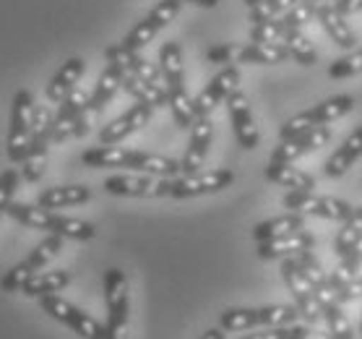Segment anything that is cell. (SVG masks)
Here are the masks:
<instances>
[{"label": "cell", "instance_id": "cell-1", "mask_svg": "<svg viewBox=\"0 0 362 339\" xmlns=\"http://www.w3.org/2000/svg\"><path fill=\"white\" fill-rule=\"evenodd\" d=\"M81 162L91 170H107V167H125L133 173L157 175V178H175L182 173L180 159H170L162 154H151V151H136L123 149V146H94L81 154Z\"/></svg>", "mask_w": 362, "mask_h": 339}, {"label": "cell", "instance_id": "cell-2", "mask_svg": "<svg viewBox=\"0 0 362 339\" xmlns=\"http://www.w3.org/2000/svg\"><path fill=\"white\" fill-rule=\"evenodd\" d=\"M159 71L167 86V108L180 128H193L196 108L185 89V71H182V50L177 42H165L159 47Z\"/></svg>", "mask_w": 362, "mask_h": 339}, {"label": "cell", "instance_id": "cell-3", "mask_svg": "<svg viewBox=\"0 0 362 339\" xmlns=\"http://www.w3.org/2000/svg\"><path fill=\"white\" fill-rule=\"evenodd\" d=\"M8 217L24 227L45 230L47 235H60L66 240H91L97 235V227L91 222H83L76 217H63L58 212L37 207V204H16L13 201L8 207Z\"/></svg>", "mask_w": 362, "mask_h": 339}, {"label": "cell", "instance_id": "cell-4", "mask_svg": "<svg viewBox=\"0 0 362 339\" xmlns=\"http://www.w3.org/2000/svg\"><path fill=\"white\" fill-rule=\"evenodd\" d=\"M300 321L295 306H261V308H227L219 316L224 331H250L255 326H292Z\"/></svg>", "mask_w": 362, "mask_h": 339}, {"label": "cell", "instance_id": "cell-5", "mask_svg": "<svg viewBox=\"0 0 362 339\" xmlns=\"http://www.w3.org/2000/svg\"><path fill=\"white\" fill-rule=\"evenodd\" d=\"M354 108V97L352 94H337V97H329V100L318 102L310 110H303L297 113L295 117H289L287 123L279 128V139H292L297 133L310 131V128H318V125H329L331 120H339L344 117L346 113H352Z\"/></svg>", "mask_w": 362, "mask_h": 339}, {"label": "cell", "instance_id": "cell-6", "mask_svg": "<svg viewBox=\"0 0 362 339\" xmlns=\"http://www.w3.org/2000/svg\"><path fill=\"white\" fill-rule=\"evenodd\" d=\"M63 240L66 238H60V235H47V238H42L24 261H18L16 266H11L8 272L3 274L0 287L6 289V292H21L24 285L32 280L34 274H40L52 258H58V253L63 251Z\"/></svg>", "mask_w": 362, "mask_h": 339}, {"label": "cell", "instance_id": "cell-7", "mask_svg": "<svg viewBox=\"0 0 362 339\" xmlns=\"http://www.w3.org/2000/svg\"><path fill=\"white\" fill-rule=\"evenodd\" d=\"M34 131V97L29 89H18L13 94V108H11V128H8V159L21 165L32 144Z\"/></svg>", "mask_w": 362, "mask_h": 339}, {"label": "cell", "instance_id": "cell-8", "mask_svg": "<svg viewBox=\"0 0 362 339\" xmlns=\"http://www.w3.org/2000/svg\"><path fill=\"white\" fill-rule=\"evenodd\" d=\"M86 102H89V94L78 89H74L60 102L52 117V144H63L68 139H78L89 133L94 120L86 115Z\"/></svg>", "mask_w": 362, "mask_h": 339}, {"label": "cell", "instance_id": "cell-9", "mask_svg": "<svg viewBox=\"0 0 362 339\" xmlns=\"http://www.w3.org/2000/svg\"><path fill=\"white\" fill-rule=\"evenodd\" d=\"M37 300H40L42 311H45L49 318H55V321H60L63 326L74 329L81 339H105L107 337L105 326H102L97 318H91L89 314H83L81 308H76L74 303H68L66 298H60L58 292L42 295V298H37Z\"/></svg>", "mask_w": 362, "mask_h": 339}, {"label": "cell", "instance_id": "cell-10", "mask_svg": "<svg viewBox=\"0 0 362 339\" xmlns=\"http://www.w3.org/2000/svg\"><path fill=\"white\" fill-rule=\"evenodd\" d=\"M284 207L305 217H321L331 222H344L354 212L349 201L337 196H315V190H289L284 196Z\"/></svg>", "mask_w": 362, "mask_h": 339}, {"label": "cell", "instance_id": "cell-11", "mask_svg": "<svg viewBox=\"0 0 362 339\" xmlns=\"http://www.w3.org/2000/svg\"><path fill=\"white\" fill-rule=\"evenodd\" d=\"M175 178H157V175H110L102 188L112 196L128 199H173Z\"/></svg>", "mask_w": 362, "mask_h": 339}, {"label": "cell", "instance_id": "cell-12", "mask_svg": "<svg viewBox=\"0 0 362 339\" xmlns=\"http://www.w3.org/2000/svg\"><path fill=\"white\" fill-rule=\"evenodd\" d=\"M105 306H107V323L105 339H125V326H128V280L120 269H107L105 272Z\"/></svg>", "mask_w": 362, "mask_h": 339}, {"label": "cell", "instance_id": "cell-13", "mask_svg": "<svg viewBox=\"0 0 362 339\" xmlns=\"http://www.w3.org/2000/svg\"><path fill=\"white\" fill-rule=\"evenodd\" d=\"M180 6H182L180 0H159L157 6L148 11L146 16L141 18L131 32L125 34L120 45L128 47V50H136V52L144 50L148 42L154 40V37H157V34L162 32V29H165V26L170 24L177 13H180Z\"/></svg>", "mask_w": 362, "mask_h": 339}, {"label": "cell", "instance_id": "cell-14", "mask_svg": "<svg viewBox=\"0 0 362 339\" xmlns=\"http://www.w3.org/2000/svg\"><path fill=\"white\" fill-rule=\"evenodd\" d=\"M281 277H284V285L292 292V300H295V308L300 311V318L305 323H318L323 318L321 303L315 298L310 282L305 280V274L300 272V266L295 264V258H281Z\"/></svg>", "mask_w": 362, "mask_h": 339}, {"label": "cell", "instance_id": "cell-15", "mask_svg": "<svg viewBox=\"0 0 362 339\" xmlns=\"http://www.w3.org/2000/svg\"><path fill=\"white\" fill-rule=\"evenodd\" d=\"M235 183V173L216 167V170H206V173L182 175L173 180V199H198V196H209V193H219V190L230 188Z\"/></svg>", "mask_w": 362, "mask_h": 339}, {"label": "cell", "instance_id": "cell-16", "mask_svg": "<svg viewBox=\"0 0 362 339\" xmlns=\"http://www.w3.org/2000/svg\"><path fill=\"white\" fill-rule=\"evenodd\" d=\"M224 105H227V113H230L232 133H235L238 144L245 151L255 149V146L261 144V133H258V125H255L253 110H250V102H247L245 91L235 89L230 97H227Z\"/></svg>", "mask_w": 362, "mask_h": 339}, {"label": "cell", "instance_id": "cell-17", "mask_svg": "<svg viewBox=\"0 0 362 339\" xmlns=\"http://www.w3.org/2000/svg\"><path fill=\"white\" fill-rule=\"evenodd\" d=\"M235 89H240V71H238V66L222 68V71H219V74H216L214 79H211V81H209L204 89H201V94H198L196 100H193L196 117L211 115V113H214L219 105H224V102H227V97H230Z\"/></svg>", "mask_w": 362, "mask_h": 339}, {"label": "cell", "instance_id": "cell-18", "mask_svg": "<svg viewBox=\"0 0 362 339\" xmlns=\"http://www.w3.org/2000/svg\"><path fill=\"white\" fill-rule=\"evenodd\" d=\"M329 141H331L329 125H318V128L297 133L292 139H281L279 144H276V149L272 151V162H295V159L326 146Z\"/></svg>", "mask_w": 362, "mask_h": 339}, {"label": "cell", "instance_id": "cell-19", "mask_svg": "<svg viewBox=\"0 0 362 339\" xmlns=\"http://www.w3.org/2000/svg\"><path fill=\"white\" fill-rule=\"evenodd\" d=\"M151 113H154V108L146 105V102L131 105V110H125L123 115L115 117L112 123H107L99 131V144H102V146H115V144H120V141L128 139L131 133L141 131V128L151 120Z\"/></svg>", "mask_w": 362, "mask_h": 339}, {"label": "cell", "instance_id": "cell-20", "mask_svg": "<svg viewBox=\"0 0 362 339\" xmlns=\"http://www.w3.org/2000/svg\"><path fill=\"white\" fill-rule=\"evenodd\" d=\"M105 60H107V66H105L97 86H94V91L89 94V102H86V115H89L91 120L107 108L110 102L115 100L117 91L123 89V63L117 58H112V55H105Z\"/></svg>", "mask_w": 362, "mask_h": 339}, {"label": "cell", "instance_id": "cell-21", "mask_svg": "<svg viewBox=\"0 0 362 339\" xmlns=\"http://www.w3.org/2000/svg\"><path fill=\"white\" fill-rule=\"evenodd\" d=\"M211 139H214V123H211V115L196 117V123H193V128H190L188 149H185V154H182V159H180L182 175H193L204 167L209 146H211Z\"/></svg>", "mask_w": 362, "mask_h": 339}, {"label": "cell", "instance_id": "cell-22", "mask_svg": "<svg viewBox=\"0 0 362 339\" xmlns=\"http://www.w3.org/2000/svg\"><path fill=\"white\" fill-rule=\"evenodd\" d=\"M310 13H313V21H318L326 29V34L339 47H344L349 52L357 50V34L346 24V16L337 8V3H315V6H310Z\"/></svg>", "mask_w": 362, "mask_h": 339}, {"label": "cell", "instance_id": "cell-23", "mask_svg": "<svg viewBox=\"0 0 362 339\" xmlns=\"http://www.w3.org/2000/svg\"><path fill=\"white\" fill-rule=\"evenodd\" d=\"M315 238L308 230L292 232V235H281V238L264 240V243H255V253L264 258V261H276V258H295L303 251H313Z\"/></svg>", "mask_w": 362, "mask_h": 339}, {"label": "cell", "instance_id": "cell-24", "mask_svg": "<svg viewBox=\"0 0 362 339\" xmlns=\"http://www.w3.org/2000/svg\"><path fill=\"white\" fill-rule=\"evenodd\" d=\"M292 60L289 50L279 42H243L235 50V63H250V66H276Z\"/></svg>", "mask_w": 362, "mask_h": 339}, {"label": "cell", "instance_id": "cell-25", "mask_svg": "<svg viewBox=\"0 0 362 339\" xmlns=\"http://www.w3.org/2000/svg\"><path fill=\"white\" fill-rule=\"evenodd\" d=\"M89 199H91V188H86V185H52V188L40 190L37 207L58 212V209H68V207H81Z\"/></svg>", "mask_w": 362, "mask_h": 339}, {"label": "cell", "instance_id": "cell-26", "mask_svg": "<svg viewBox=\"0 0 362 339\" xmlns=\"http://www.w3.org/2000/svg\"><path fill=\"white\" fill-rule=\"evenodd\" d=\"M266 180L279 185V188L289 190H315V178L310 173H305L292 162H269L266 165Z\"/></svg>", "mask_w": 362, "mask_h": 339}, {"label": "cell", "instance_id": "cell-27", "mask_svg": "<svg viewBox=\"0 0 362 339\" xmlns=\"http://www.w3.org/2000/svg\"><path fill=\"white\" fill-rule=\"evenodd\" d=\"M81 74H83V60L81 58H68L66 63L60 66L58 74L52 76V81L47 84V89H45L47 102L60 105V102L66 100L68 94L76 89V84H78Z\"/></svg>", "mask_w": 362, "mask_h": 339}, {"label": "cell", "instance_id": "cell-28", "mask_svg": "<svg viewBox=\"0 0 362 339\" xmlns=\"http://www.w3.org/2000/svg\"><path fill=\"white\" fill-rule=\"evenodd\" d=\"M360 157H362V125L354 128L344 139V144L329 157V162H326V175H329V178H341V175L349 173V167Z\"/></svg>", "mask_w": 362, "mask_h": 339}, {"label": "cell", "instance_id": "cell-29", "mask_svg": "<svg viewBox=\"0 0 362 339\" xmlns=\"http://www.w3.org/2000/svg\"><path fill=\"white\" fill-rule=\"evenodd\" d=\"M305 230V214H297V212H289V214L272 217V219H264L253 227V240L255 243H264V240L281 238V235H292V232Z\"/></svg>", "mask_w": 362, "mask_h": 339}, {"label": "cell", "instance_id": "cell-30", "mask_svg": "<svg viewBox=\"0 0 362 339\" xmlns=\"http://www.w3.org/2000/svg\"><path fill=\"white\" fill-rule=\"evenodd\" d=\"M362 243V207H354L352 217L341 222V230L334 238V253L337 258H346Z\"/></svg>", "mask_w": 362, "mask_h": 339}, {"label": "cell", "instance_id": "cell-31", "mask_svg": "<svg viewBox=\"0 0 362 339\" xmlns=\"http://www.w3.org/2000/svg\"><path fill=\"white\" fill-rule=\"evenodd\" d=\"M68 285H71V272H66V269H60V272H40L26 282L21 292L29 295V298H42V295L60 292V289L68 287Z\"/></svg>", "mask_w": 362, "mask_h": 339}, {"label": "cell", "instance_id": "cell-32", "mask_svg": "<svg viewBox=\"0 0 362 339\" xmlns=\"http://www.w3.org/2000/svg\"><path fill=\"white\" fill-rule=\"evenodd\" d=\"M315 3H337V0H261L255 8H250V24H264L272 18L287 13L297 6H315Z\"/></svg>", "mask_w": 362, "mask_h": 339}, {"label": "cell", "instance_id": "cell-33", "mask_svg": "<svg viewBox=\"0 0 362 339\" xmlns=\"http://www.w3.org/2000/svg\"><path fill=\"white\" fill-rule=\"evenodd\" d=\"M344 303H329V306H323V321H326V326L331 329V334L337 339H354L357 334H354V326L349 323V318H346L344 314Z\"/></svg>", "mask_w": 362, "mask_h": 339}, {"label": "cell", "instance_id": "cell-34", "mask_svg": "<svg viewBox=\"0 0 362 339\" xmlns=\"http://www.w3.org/2000/svg\"><path fill=\"white\" fill-rule=\"evenodd\" d=\"M357 74H362V47L346 52L344 58L334 60L329 68L331 79H349V76H357Z\"/></svg>", "mask_w": 362, "mask_h": 339}, {"label": "cell", "instance_id": "cell-35", "mask_svg": "<svg viewBox=\"0 0 362 339\" xmlns=\"http://www.w3.org/2000/svg\"><path fill=\"white\" fill-rule=\"evenodd\" d=\"M18 185V173L16 170H6L0 175V217L8 214V207L13 204V193Z\"/></svg>", "mask_w": 362, "mask_h": 339}, {"label": "cell", "instance_id": "cell-36", "mask_svg": "<svg viewBox=\"0 0 362 339\" xmlns=\"http://www.w3.org/2000/svg\"><path fill=\"white\" fill-rule=\"evenodd\" d=\"M243 339H297V323H292V326H266L264 331L245 334Z\"/></svg>", "mask_w": 362, "mask_h": 339}, {"label": "cell", "instance_id": "cell-37", "mask_svg": "<svg viewBox=\"0 0 362 339\" xmlns=\"http://www.w3.org/2000/svg\"><path fill=\"white\" fill-rule=\"evenodd\" d=\"M297 339H337L331 329H321L318 323H297Z\"/></svg>", "mask_w": 362, "mask_h": 339}, {"label": "cell", "instance_id": "cell-38", "mask_svg": "<svg viewBox=\"0 0 362 339\" xmlns=\"http://www.w3.org/2000/svg\"><path fill=\"white\" fill-rule=\"evenodd\" d=\"M337 8L341 11L344 16H349V13L362 11V0H337Z\"/></svg>", "mask_w": 362, "mask_h": 339}, {"label": "cell", "instance_id": "cell-39", "mask_svg": "<svg viewBox=\"0 0 362 339\" xmlns=\"http://www.w3.org/2000/svg\"><path fill=\"white\" fill-rule=\"evenodd\" d=\"M180 3H190V6H198V8H216L219 0H180Z\"/></svg>", "mask_w": 362, "mask_h": 339}, {"label": "cell", "instance_id": "cell-40", "mask_svg": "<svg viewBox=\"0 0 362 339\" xmlns=\"http://www.w3.org/2000/svg\"><path fill=\"white\" fill-rule=\"evenodd\" d=\"M224 334H227V331H224L222 326H216V329L204 331V334H201V339H224Z\"/></svg>", "mask_w": 362, "mask_h": 339}, {"label": "cell", "instance_id": "cell-41", "mask_svg": "<svg viewBox=\"0 0 362 339\" xmlns=\"http://www.w3.org/2000/svg\"><path fill=\"white\" fill-rule=\"evenodd\" d=\"M258 3H261V0H245V6H247V8H255Z\"/></svg>", "mask_w": 362, "mask_h": 339}, {"label": "cell", "instance_id": "cell-42", "mask_svg": "<svg viewBox=\"0 0 362 339\" xmlns=\"http://www.w3.org/2000/svg\"><path fill=\"white\" fill-rule=\"evenodd\" d=\"M360 337H362V314H360Z\"/></svg>", "mask_w": 362, "mask_h": 339}]
</instances>
